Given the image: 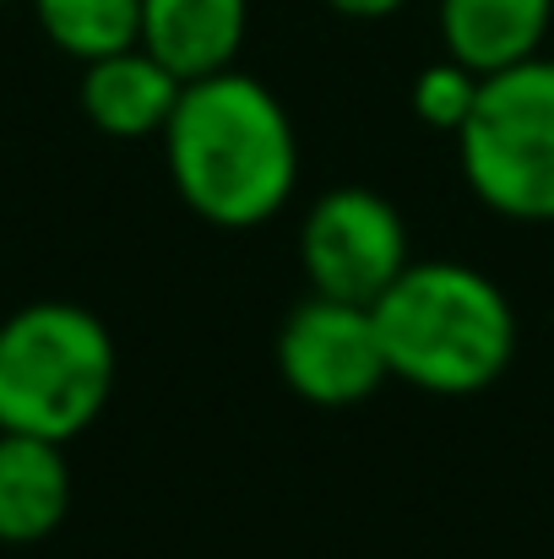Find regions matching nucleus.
<instances>
[{
  "label": "nucleus",
  "instance_id": "nucleus-8",
  "mask_svg": "<svg viewBox=\"0 0 554 559\" xmlns=\"http://www.w3.org/2000/svg\"><path fill=\"white\" fill-rule=\"evenodd\" d=\"M180 93L185 82L169 66H158L142 44L120 49V55H104V60H93L82 71V109H87V120L104 136H120V142L164 136Z\"/></svg>",
  "mask_w": 554,
  "mask_h": 559
},
{
  "label": "nucleus",
  "instance_id": "nucleus-3",
  "mask_svg": "<svg viewBox=\"0 0 554 559\" xmlns=\"http://www.w3.org/2000/svg\"><path fill=\"white\" fill-rule=\"evenodd\" d=\"M115 391L109 326L66 299L22 305L0 321V435L76 440Z\"/></svg>",
  "mask_w": 554,
  "mask_h": 559
},
{
  "label": "nucleus",
  "instance_id": "nucleus-14",
  "mask_svg": "<svg viewBox=\"0 0 554 559\" xmlns=\"http://www.w3.org/2000/svg\"><path fill=\"white\" fill-rule=\"evenodd\" d=\"M0 5H5V0H0Z\"/></svg>",
  "mask_w": 554,
  "mask_h": 559
},
{
  "label": "nucleus",
  "instance_id": "nucleus-2",
  "mask_svg": "<svg viewBox=\"0 0 554 559\" xmlns=\"http://www.w3.org/2000/svg\"><path fill=\"white\" fill-rule=\"evenodd\" d=\"M369 310L391 380H408L429 396L490 391L517 359L511 299L473 266L408 261V272Z\"/></svg>",
  "mask_w": 554,
  "mask_h": 559
},
{
  "label": "nucleus",
  "instance_id": "nucleus-12",
  "mask_svg": "<svg viewBox=\"0 0 554 559\" xmlns=\"http://www.w3.org/2000/svg\"><path fill=\"white\" fill-rule=\"evenodd\" d=\"M473 98H479V76L468 66H457L451 55L435 60V66H424L413 76V115L424 126H435V131H451L457 136L462 120H468V109H473Z\"/></svg>",
  "mask_w": 554,
  "mask_h": 559
},
{
  "label": "nucleus",
  "instance_id": "nucleus-11",
  "mask_svg": "<svg viewBox=\"0 0 554 559\" xmlns=\"http://www.w3.org/2000/svg\"><path fill=\"white\" fill-rule=\"evenodd\" d=\"M33 16L82 66L142 44V0H33Z\"/></svg>",
  "mask_w": 554,
  "mask_h": 559
},
{
  "label": "nucleus",
  "instance_id": "nucleus-4",
  "mask_svg": "<svg viewBox=\"0 0 554 559\" xmlns=\"http://www.w3.org/2000/svg\"><path fill=\"white\" fill-rule=\"evenodd\" d=\"M462 180L517 223H554V60L533 55L479 76V98L457 131Z\"/></svg>",
  "mask_w": 554,
  "mask_h": 559
},
{
  "label": "nucleus",
  "instance_id": "nucleus-10",
  "mask_svg": "<svg viewBox=\"0 0 554 559\" xmlns=\"http://www.w3.org/2000/svg\"><path fill=\"white\" fill-rule=\"evenodd\" d=\"M71 511V467L55 440L0 435V544H38Z\"/></svg>",
  "mask_w": 554,
  "mask_h": 559
},
{
  "label": "nucleus",
  "instance_id": "nucleus-9",
  "mask_svg": "<svg viewBox=\"0 0 554 559\" xmlns=\"http://www.w3.org/2000/svg\"><path fill=\"white\" fill-rule=\"evenodd\" d=\"M554 0H440V44L473 76H495L544 49Z\"/></svg>",
  "mask_w": 554,
  "mask_h": 559
},
{
  "label": "nucleus",
  "instance_id": "nucleus-1",
  "mask_svg": "<svg viewBox=\"0 0 554 559\" xmlns=\"http://www.w3.org/2000/svg\"><path fill=\"white\" fill-rule=\"evenodd\" d=\"M180 201L212 228H256L278 217L299 180L294 120L272 87L245 71L185 82L164 126Z\"/></svg>",
  "mask_w": 554,
  "mask_h": 559
},
{
  "label": "nucleus",
  "instance_id": "nucleus-7",
  "mask_svg": "<svg viewBox=\"0 0 554 559\" xmlns=\"http://www.w3.org/2000/svg\"><path fill=\"white\" fill-rule=\"evenodd\" d=\"M250 0H142V49L180 82L234 71Z\"/></svg>",
  "mask_w": 554,
  "mask_h": 559
},
{
  "label": "nucleus",
  "instance_id": "nucleus-6",
  "mask_svg": "<svg viewBox=\"0 0 554 559\" xmlns=\"http://www.w3.org/2000/svg\"><path fill=\"white\" fill-rule=\"evenodd\" d=\"M278 374L316 407H354L375 396L391 380L375 310L310 294L278 332Z\"/></svg>",
  "mask_w": 554,
  "mask_h": 559
},
{
  "label": "nucleus",
  "instance_id": "nucleus-13",
  "mask_svg": "<svg viewBox=\"0 0 554 559\" xmlns=\"http://www.w3.org/2000/svg\"><path fill=\"white\" fill-rule=\"evenodd\" d=\"M338 16H354V22H375V16H391V11H402L408 0H327Z\"/></svg>",
  "mask_w": 554,
  "mask_h": 559
},
{
  "label": "nucleus",
  "instance_id": "nucleus-5",
  "mask_svg": "<svg viewBox=\"0 0 554 559\" xmlns=\"http://www.w3.org/2000/svg\"><path fill=\"white\" fill-rule=\"evenodd\" d=\"M299 261L321 299L375 305L408 272V228L402 212L365 186L327 190L299 228Z\"/></svg>",
  "mask_w": 554,
  "mask_h": 559
}]
</instances>
